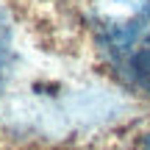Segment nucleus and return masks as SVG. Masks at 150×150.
<instances>
[{"label": "nucleus", "mask_w": 150, "mask_h": 150, "mask_svg": "<svg viewBox=\"0 0 150 150\" xmlns=\"http://www.w3.org/2000/svg\"><path fill=\"white\" fill-rule=\"evenodd\" d=\"M11 72V45H8V31L0 25V89Z\"/></svg>", "instance_id": "nucleus-2"}, {"label": "nucleus", "mask_w": 150, "mask_h": 150, "mask_svg": "<svg viewBox=\"0 0 150 150\" xmlns=\"http://www.w3.org/2000/svg\"><path fill=\"white\" fill-rule=\"evenodd\" d=\"M139 150H150V134L145 136V139H142V147H139Z\"/></svg>", "instance_id": "nucleus-3"}, {"label": "nucleus", "mask_w": 150, "mask_h": 150, "mask_svg": "<svg viewBox=\"0 0 150 150\" xmlns=\"http://www.w3.org/2000/svg\"><path fill=\"white\" fill-rule=\"evenodd\" d=\"M86 17L111 75L150 95V0H92Z\"/></svg>", "instance_id": "nucleus-1"}]
</instances>
